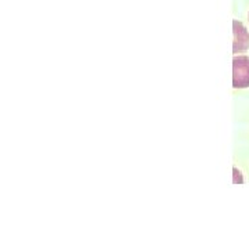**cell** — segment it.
I'll return each instance as SVG.
<instances>
[{"mask_svg": "<svg viewBox=\"0 0 249 249\" xmlns=\"http://www.w3.org/2000/svg\"><path fill=\"white\" fill-rule=\"evenodd\" d=\"M232 86L235 89L249 88V57L240 55L232 60Z\"/></svg>", "mask_w": 249, "mask_h": 249, "instance_id": "cell-1", "label": "cell"}, {"mask_svg": "<svg viewBox=\"0 0 249 249\" xmlns=\"http://www.w3.org/2000/svg\"><path fill=\"white\" fill-rule=\"evenodd\" d=\"M232 32H234V53H240L249 49V34L247 28L242 25L240 21L232 22Z\"/></svg>", "mask_w": 249, "mask_h": 249, "instance_id": "cell-2", "label": "cell"}]
</instances>
